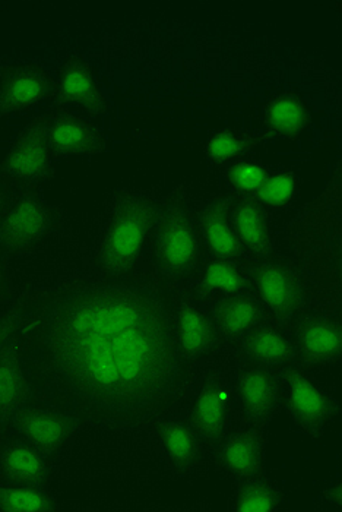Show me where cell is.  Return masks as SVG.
<instances>
[{
    "instance_id": "35",
    "label": "cell",
    "mask_w": 342,
    "mask_h": 512,
    "mask_svg": "<svg viewBox=\"0 0 342 512\" xmlns=\"http://www.w3.org/2000/svg\"><path fill=\"white\" fill-rule=\"evenodd\" d=\"M2 439H3V436H2V434H0V442H2Z\"/></svg>"
},
{
    "instance_id": "16",
    "label": "cell",
    "mask_w": 342,
    "mask_h": 512,
    "mask_svg": "<svg viewBox=\"0 0 342 512\" xmlns=\"http://www.w3.org/2000/svg\"><path fill=\"white\" fill-rule=\"evenodd\" d=\"M30 333L28 330L12 338L0 352V434L3 438L9 435L19 410L33 395L22 359Z\"/></svg>"
},
{
    "instance_id": "32",
    "label": "cell",
    "mask_w": 342,
    "mask_h": 512,
    "mask_svg": "<svg viewBox=\"0 0 342 512\" xmlns=\"http://www.w3.org/2000/svg\"><path fill=\"white\" fill-rule=\"evenodd\" d=\"M15 183L11 179L6 178L2 172H0V217L5 213L6 207H8L9 199H11L12 191H14Z\"/></svg>"
},
{
    "instance_id": "26",
    "label": "cell",
    "mask_w": 342,
    "mask_h": 512,
    "mask_svg": "<svg viewBox=\"0 0 342 512\" xmlns=\"http://www.w3.org/2000/svg\"><path fill=\"white\" fill-rule=\"evenodd\" d=\"M55 496L47 488H31L0 477V512L59 511Z\"/></svg>"
},
{
    "instance_id": "25",
    "label": "cell",
    "mask_w": 342,
    "mask_h": 512,
    "mask_svg": "<svg viewBox=\"0 0 342 512\" xmlns=\"http://www.w3.org/2000/svg\"><path fill=\"white\" fill-rule=\"evenodd\" d=\"M198 280L195 287L199 296L218 297L249 292L252 286L249 274L236 261L214 258L204 268L196 270ZM195 273V274H196Z\"/></svg>"
},
{
    "instance_id": "33",
    "label": "cell",
    "mask_w": 342,
    "mask_h": 512,
    "mask_svg": "<svg viewBox=\"0 0 342 512\" xmlns=\"http://www.w3.org/2000/svg\"><path fill=\"white\" fill-rule=\"evenodd\" d=\"M323 501L326 504L334 505V507H341L342 505V483H331L325 491L322 492Z\"/></svg>"
},
{
    "instance_id": "4",
    "label": "cell",
    "mask_w": 342,
    "mask_h": 512,
    "mask_svg": "<svg viewBox=\"0 0 342 512\" xmlns=\"http://www.w3.org/2000/svg\"><path fill=\"white\" fill-rule=\"evenodd\" d=\"M62 224L63 211L50 204L40 188L15 183L0 217V255L30 251L55 236Z\"/></svg>"
},
{
    "instance_id": "12",
    "label": "cell",
    "mask_w": 342,
    "mask_h": 512,
    "mask_svg": "<svg viewBox=\"0 0 342 512\" xmlns=\"http://www.w3.org/2000/svg\"><path fill=\"white\" fill-rule=\"evenodd\" d=\"M249 276L261 302L278 318L288 321L302 311L306 287L303 278L290 265L264 261L255 265Z\"/></svg>"
},
{
    "instance_id": "23",
    "label": "cell",
    "mask_w": 342,
    "mask_h": 512,
    "mask_svg": "<svg viewBox=\"0 0 342 512\" xmlns=\"http://www.w3.org/2000/svg\"><path fill=\"white\" fill-rule=\"evenodd\" d=\"M231 202V220L246 251L266 258L274 246L268 211L255 197H239Z\"/></svg>"
},
{
    "instance_id": "15",
    "label": "cell",
    "mask_w": 342,
    "mask_h": 512,
    "mask_svg": "<svg viewBox=\"0 0 342 512\" xmlns=\"http://www.w3.org/2000/svg\"><path fill=\"white\" fill-rule=\"evenodd\" d=\"M180 355L185 363L204 362L214 355L221 335L207 308L192 297H182L174 312Z\"/></svg>"
},
{
    "instance_id": "14",
    "label": "cell",
    "mask_w": 342,
    "mask_h": 512,
    "mask_svg": "<svg viewBox=\"0 0 342 512\" xmlns=\"http://www.w3.org/2000/svg\"><path fill=\"white\" fill-rule=\"evenodd\" d=\"M47 138L55 157H93L106 151L103 132L84 116L63 106H53L43 116Z\"/></svg>"
},
{
    "instance_id": "18",
    "label": "cell",
    "mask_w": 342,
    "mask_h": 512,
    "mask_svg": "<svg viewBox=\"0 0 342 512\" xmlns=\"http://www.w3.org/2000/svg\"><path fill=\"white\" fill-rule=\"evenodd\" d=\"M300 366L323 369L340 362L342 357L341 324L326 316L304 319L293 340Z\"/></svg>"
},
{
    "instance_id": "17",
    "label": "cell",
    "mask_w": 342,
    "mask_h": 512,
    "mask_svg": "<svg viewBox=\"0 0 342 512\" xmlns=\"http://www.w3.org/2000/svg\"><path fill=\"white\" fill-rule=\"evenodd\" d=\"M55 100V106L78 107L91 116H103L109 110L93 69L81 56H69L60 66Z\"/></svg>"
},
{
    "instance_id": "11",
    "label": "cell",
    "mask_w": 342,
    "mask_h": 512,
    "mask_svg": "<svg viewBox=\"0 0 342 512\" xmlns=\"http://www.w3.org/2000/svg\"><path fill=\"white\" fill-rule=\"evenodd\" d=\"M56 81L36 63L0 68V119L21 115L44 101L55 99Z\"/></svg>"
},
{
    "instance_id": "21",
    "label": "cell",
    "mask_w": 342,
    "mask_h": 512,
    "mask_svg": "<svg viewBox=\"0 0 342 512\" xmlns=\"http://www.w3.org/2000/svg\"><path fill=\"white\" fill-rule=\"evenodd\" d=\"M0 477L31 488H47L49 464L33 445L8 435L0 442Z\"/></svg>"
},
{
    "instance_id": "1",
    "label": "cell",
    "mask_w": 342,
    "mask_h": 512,
    "mask_svg": "<svg viewBox=\"0 0 342 512\" xmlns=\"http://www.w3.org/2000/svg\"><path fill=\"white\" fill-rule=\"evenodd\" d=\"M37 325L46 398L79 419L157 417L179 394L185 362L176 322L154 287H78L49 303Z\"/></svg>"
},
{
    "instance_id": "10",
    "label": "cell",
    "mask_w": 342,
    "mask_h": 512,
    "mask_svg": "<svg viewBox=\"0 0 342 512\" xmlns=\"http://www.w3.org/2000/svg\"><path fill=\"white\" fill-rule=\"evenodd\" d=\"M234 390L243 425L266 429L283 410V382L275 369L250 363L234 378Z\"/></svg>"
},
{
    "instance_id": "5",
    "label": "cell",
    "mask_w": 342,
    "mask_h": 512,
    "mask_svg": "<svg viewBox=\"0 0 342 512\" xmlns=\"http://www.w3.org/2000/svg\"><path fill=\"white\" fill-rule=\"evenodd\" d=\"M185 413L212 457L221 442L236 429L234 422L239 419L234 378L220 371L208 372L193 388Z\"/></svg>"
},
{
    "instance_id": "13",
    "label": "cell",
    "mask_w": 342,
    "mask_h": 512,
    "mask_svg": "<svg viewBox=\"0 0 342 512\" xmlns=\"http://www.w3.org/2000/svg\"><path fill=\"white\" fill-rule=\"evenodd\" d=\"M265 431L249 425L234 429L212 454L215 469L233 483L264 474Z\"/></svg>"
},
{
    "instance_id": "3",
    "label": "cell",
    "mask_w": 342,
    "mask_h": 512,
    "mask_svg": "<svg viewBox=\"0 0 342 512\" xmlns=\"http://www.w3.org/2000/svg\"><path fill=\"white\" fill-rule=\"evenodd\" d=\"M150 249L155 271L164 280L182 283L195 276L202 239L198 218L185 194L174 192L161 199L152 227Z\"/></svg>"
},
{
    "instance_id": "9",
    "label": "cell",
    "mask_w": 342,
    "mask_h": 512,
    "mask_svg": "<svg viewBox=\"0 0 342 512\" xmlns=\"http://www.w3.org/2000/svg\"><path fill=\"white\" fill-rule=\"evenodd\" d=\"M154 436L158 453L176 476L193 480L207 472L211 457L185 412L158 417Z\"/></svg>"
},
{
    "instance_id": "29",
    "label": "cell",
    "mask_w": 342,
    "mask_h": 512,
    "mask_svg": "<svg viewBox=\"0 0 342 512\" xmlns=\"http://www.w3.org/2000/svg\"><path fill=\"white\" fill-rule=\"evenodd\" d=\"M268 176L269 173L261 164L242 161L228 170L227 180L228 185L239 194V197H255Z\"/></svg>"
},
{
    "instance_id": "8",
    "label": "cell",
    "mask_w": 342,
    "mask_h": 512,
    "mask_svg": "<svg viewBox=\"0 0 342 512\" xmlns=\"http://www.w3.org/2000/svg\"><path fill=\"white\" fill-rule=\"evenodd\" d=\"M55 160L47 138L46 123L40 116L18 132L0 163V172L19 185L41 188L55 178Z\"/></svg>"
},
{
    "instance_id": "24",
    "label": "cell",
    "mask_w": 342,
    "mask_h": 512,
    "mask_svg": "<svg viewBox=\"0 0 342 512\" xmlns=\"http://www.w3.org/2000/svg\"><path fill=\"white\" fill-rule=\"evenodd\" d=\"M283 489L264 474L234 483L228 499L230 512H277L284 507Z\"/></svg>"
},
{
    "instance_id": "6",
    "label": "cell",
    "mask_w": 342,
    "mask_h": 512,
    "mask_svg": "<svg viewBox=\"0 0 342 512\" xmlns=\"http://www.w3.org/2000/svg\"><path fill=\"white\" fill-rule=\"evenodd\" d=\"M81 419L49 398L30 400L19 410L9 435L28 442L46 458L65 453L81 432Z\"/></svg>"
},
{
    "instance_id": "30",
    "label": "cell",
    "mask_w": 342,
    "mask_h": 512,
    "mask_svg": "<svg viewBox=\"0 0 342 512\" xmlns=\"http://www.w3.org/2000/svg\"><path fill=\"white\" fill-rule=\"evenodd\" d=\"M31 324V316L25 314L18 305H12V300H0V352L12 338L31 330Z\"/></svg>"
},
{
    "instance_id": "7",
    "label": "cell",
    "mask_w": 342,
    "mask_h": 512,
    "mask_svg": "<svg viewBox=\"0 0 342 512\" xmlns=\"http://www.w3.org/2000/svg\"><path fill=\"white\" fill-rule=\"evenodd\" d=\"M278 374L283 382V410L303 434L322 438L340 416V403L303 366H288Z\"/></svg>"
},
{
    "instance_id": "2",
    "label": "cell",
    "mask_w": 342,
    "mask_h": 512,
    "mask_svg": "<svg viewBox=\"0 0 342 512\" xmlns=\"http://www.w3.org/2000/svg\"><path fill=\"white\" fill-rule=\"evenodd\" d=\"M160 199L145 189H119L104 202L91 239L95 276L125 280L139 271L151 246Z\"/></svg>"
},
{
    "instance_id": "19",
    "label": "cell",
    "mask_w": 342,
    "mask_h": 512,
    "mask_svg": "<svg viewBox=\"0 0 342 512\" xmlns=\"http://www.w3.org/2000/svg\"><path fill=\"white\" fill-rule=\"evenodd\" d=\"M202 243L214 258L239 262L246 249L240 243L231 220V202L224 197L208 199L196 214Z\"/></svg>"
},
{
    "instance_id": "34",
    "label": "cell",
    "mask_w": 342,
    "mask_h": 512,
    "mask_svg": "<svg viewBox=\"0 0 342 512\" xmlns=\"http://www.w3.org/2000/svg\"><path fill=\"white\" fill-rule=\"evenodd\" d=\"M6 283H8V276H6V265L3 261L2 255H0V300L3 299V293L6 290Z\"/></svg>"
},
{
    "instance_id": "22",
    "label": "cell",
    "mask_w": 342,
    "mask_h": 512,
    "mask_svg": "<svg viewBox=\"0 0 342 512\" xmlns=\"http://www.w3.org/2000/svg\"><path fill=\"white\" fill-rule=\"evenodd\" d=\"M240 352L252 365L280 369L300 365L293 340L272 325L253 328L239 341Z\"/></svg>"
},
{
    "instance_id": "28",
    "label": "cell",
    "mask_w": 342,
    "mask_h": 512,
    "mask_svg": "<svg viewBox=\"0 0 342 512\" xmlns=\"http://www.w3.org/2000/svg\"><path fill=\"white\" fill-rule=\"evenodd\" d=\"M299 194V180L291 172H280L269 175L262 188L256 192L255 198L262 205L274 210L288 207Z\"/></svg>"
},
{
    "instance_id": "27",
    "label": "cell",
    "mask_w": 342,
    "mask_h": 512,
    "mask_svg": "<svg viewBox=\"0 0 342 512\" xmlns=\"http://www.w3.org/2000/svg\"><path fill=\"white\" fill-rule=\"evenodd\" d=\"M268 123L277 134L291 137L306 128L309 113L302 101L284 96L274 101L268 109Z\"/></svg>"
},
{
    "instance_id": "20",
    "label": "cell",
    "mask_w": 342,
    "mask_h": 512,
    "mask_svg": "<svg viewBox=\"0 0 342 512\" xmlns=\"http://www.w3.org/2000/svg\"><path fill=\"white\" fill-rule=\"evenodd\" d=\"M208 311L221 337L237 341L264 324L266 316L264 303L249 292L218 297Z\"/></svg>"
},
{
    "instance_id": "31",
    "label": "cell",
    "mask_w": 342,
    "mask_h": 512,
    "mask_svg": "<svg viewBox=\"0 0 342 512\" xmlns=\"http://www.w3.org/2000/svg\"><path fill=\"white\" fill-rule=\"evenodd\" d=\"M247 148L249 145L245 138L233 132H221L208 142L207 156L212 163L223 164L233 161L234 158L245 153Z\"/></svg>"
}]
</instances>
